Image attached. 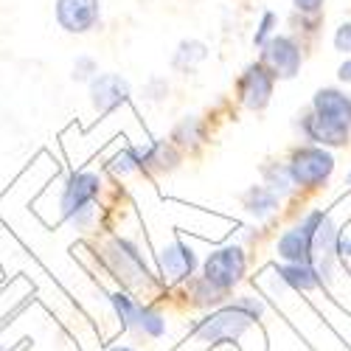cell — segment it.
<instances>
[{"label":"cell","instance_id":"obj_7","mask_svg":"<svg viewBox=\"0 0 351 351\" xmlns=\"http://www.w3.org/2000/svg\"><path fill=\"white\" fill-rule=\"evenodd\" d=\"M99 186H101L99 174H87V171L73 174L68 189H65V194H62V214L73 217L82 208H87V206H90V199L99 194Z\"/></svg>","mask_w":351,"mask_h":351},{"label":"cell","instance_id":"obj_12","mask_svg":"<svg viewBox=\"0 0 351 351\" xmlns=\"http://www.w3.org/2000/svg\"><path fill=\"white\" fill-rule=\"evenodd\" d=\"M304 132L309 141L324 143V146H343L348 143V127H340L329 119H320V115H309L304 121Z\"/></svg>","mask_w":351,"mask_h":351},{"label":"cell","instance_id":"obj_5","mask_svg":"<svg viewBox=\"0 0 351 351\" xmlns=\"http://www.w3.org/2000/svg\"><path fill=\"white\" fill-rule=\"evenodd\" d=\"M99 0H56V20L68 34H84L99 23Z\"/></svg>","mask_w":351,"mask_h":351},{"label":"cell","instance_id":"obj_4","mask_svg":"<svg viewBox=\"0 0 351 351\" xmlns=\"http://www.w3.org/2000/svg\"><path fill=\"white\" fill-rule=\"evenodd\" d=\"M273 79H292L301 68V51L287 37H273L265 43V62H261Z\"/></svg>","mask_w":351,"mask_h":351},{"label":"cell","instance_id":"obj_17","mask_svg":"<svg viewBox=\"0 0 351 351\" xmlns=\"http://www.w3.org/2000/svg\"><path fill=\"white\" fill-rule=\"evenodd\" d=\"M335 48L340 53H351V23H343L335 34Z\"/></svg>","mask_w":351,"mask_h":351},{"label":"cell","instance_id":"obj_6","mask_svg":"<svg viewBox=\"0 0 351 351\" xmlns=\"http://www.w3.org/2000/svg\"><path fill=\"white\" fill-rule=\"evenodd\" d=\"M320 214H312L304 225L287 230L278 239V256L289 265H312V233L317 225Z\"/></svg>","mask_w":351,"mask_h":351},{"label":"cell","instance_id":"obj_18","mask_svg":"<svg viewBox=\"0 0 351 351\" xmlns=\"http://www.w3.org/2000/svg\"><path fill=\"white\" fill-rule=\"evenodd\" d=\"M273 23H276V14H273V12H267V14H265V20H261L258 34H256V43H258V45H265V43H267V34H270Z\"/></svg>","mask_w":351,"mask_h":351},{"label":"cell","instance_id":"obj_24","mask_svg":"<svg viewBox=\"0 0 351 351\" xmlns=\"http://www.w3.org/2000/svg\"><path fill=\"white\" fill-rule=\"evenodd\" d=\"M348 183H351V174H348Z\"/></svg>","mask_w":351,"mask_h":351},{"label":"cell","instance_id":"obj_16","mask_svg":"<svg viewBox=\"0 0 351 351\" xmlns=\"http://www.w3.org/2000/svg\"><path fill=\"white\" fill-rule=\"evenodd\" d=\"M206 56H208L206 45L197 43V40H189V43L180 45L178 56H174V65H178V68H191L194 62H202V60H206Z\"/></svg>","mask_w":351,"mask_h":351},{"label":"cell","instance_id":"obj_23","mask_svg":"<svg viewBox=\"0 0 351 351\" xmlns=\"http://www.w3.org/2000/svg\"><path fill=\"white\" fill-rule=\"evenodd\" d=\"M0 351H6V348H3V346H0Z\"/></svg>","mask_w":351,"mask_h":351},{"label":"cell","instance_id":"obj_9","mask_svg":"<svg viewBox=\"0 0 351 351\" xmlns=\"http://www.w3.org/2000/svg\"><path fill=\"white\" fill-rule=\"evenodd\" d=\"M239 96L242 101L250 107V110H261L267 107L270 96H273V76L261 68V65H253L247 68V73L242 76L239 82Z\"/></svg>","mask_w":351,"mask_h":351},{"label":"cell","instance_id":"obj_11","mask_svg":"<svg viewBox=\"0 0 351 351\" xmlns=\"http://www.w3.org/2000/svg\"><path fill=\"white\" fill-rule=\"evenodd\" d=\"M160 267L169 281H186L194 273V253L183 242H171L160 253Z\"/></svg>","mask_w":351,"mask_h":351},{"label":"cell","instance_id":"obj_20","mask_svg":"<svg viewBox=\"0 0 351 351\" xmlns=\"http://www.w3.org/2000/svg\"><path fill=\"white\" fill-rule=\"evenodd\" d=\"M337 76H340L343 82H348V84H351V60L340 65V71H337Z\"/></svg>","mask_w":351,"mask_h":351},{"label":"cell","instance_id":"obj_15","mask_svg":"<svg viewBox=\"0 0 351 351\" xmlns=\"http://www.w3.org/2000/svg\"><path fill=\"white\" fill-rule=\"evenodd\" d=\"M135 326H138L141 332H146L149 337H160V335L166 332V320H163V317H160L155 309H143V306H138Z\"/></svg>","mask_w":351,"mask_h":351},{"label":"cell","instance_id":"obj_19","mask_svg":"<svg viewBox=\"0 0 351 351\" xmlns=\"http://www.w3.org/2000/svg\"><path fill=\"white\" fill-rule=\"evenodd\" d=\"M292 3H295V9L304 14H315L320 6H324V0H292Z\"/></svg>","mask_w":351,"mask_h":351},{"label":"cell","instance_id":"obj_21","mask_svg":"<svg viewBox=\"0 0 351 351\" xmlns=\"http://www.w3.org/2000/svg\"><path fill=\"white\" fill-rule=\"evenodd\" d=\"M340 253H346V256H351V242H343V245H340Z\"/></svg>","mask_w":351,"mask_h":351},{"label":"cell","instance_id":"obj_13","mask_svg":"<svg viewBox=\"0 0 351 351\" xmlns=\"http://www.w3.org/2000/svg\"><path fill=\"white\" fill-rule=\"evenodd\" d=\"M281 278L295 289H312V287L320 284V276L312 265H289V267L281 270Z\"/></svg>","mask_w":351,"mask_h":351},{"label":"cell","instance_id":"obj_14","mask_svg":"<svg viewBox=\"0 0 351 351\" xmlns=\"http://www.w3.org/2000/svg\"><path fill=\"white\" fill-rule=\"evenodd\" d=\"M276 206H278V197H276L273 191H267L265 186H256V189L247 191V208H250L256 217L270 214Z\"/></svg>","mask_w":351,"mask_h":351},{"label":"cell","instance_id":"obj_22","mask_svg":"<svg viewBox=\"0 0 351 351\" xmlns=\"http://www.w3.org/2000/svg\"><path fill=\"white\" fill-rule=\"evenodd\" d=\"M110 351H132V348H124V346H119V348H110Z\"/></svg>","mask_w":351,"mask_h":351},{"label":"cell","instance_id":"obj_3","mask_svg":"<svg viewBox=\"0 0 351 351\" xmlns=\"http://www.w3.org/2000/svg\"><path fill=\"white\" fill-rule=\"evenodd\" d=\"M245 276V253L242 247H222L208 256L206 261V281L214 284L217 289H230Z\"/></svg>","mask_w":351,"mask_h":351},{"label":"cell","instance_id":"obj_8","mask_svg":"<svg viewBox=\"0 0 351 351\" xmlns=\"http://www.w3.org/2000/svg\"><path fill=\"white\" fill-rule=\"evenodd\" d=\"M127 96H130V84L119 73H99L90 82V99H93V107L99 112L112 110L115 104H121Z\"/></svg>","mask_w":351,"mask_h":351},{"label":"cell","instance_id":"obj_2","mask_svg":"<svg viewBox=\"0 0 351 351\" xmlns=\"http://www.w3.org/2000/svg\"><path fill=\"white\" fill-rule=\"evenodd\" d=\"M335 169V158L329 152H324L320 146H306L298 149L289 160V180L298 183L304 189H315L324 183Z\"/></svg>","mask_w":351,"mask_h":351},{"label":"cell","instance_id":"obj_10","mask_svg":"<svg viewBox=\"0 0 351 351\" xmlns=\"http://www.w3.org/2000/svg\"><path fill=\"white\" fill-rule=\"evenodd\" d=\"M315 115L329 119L340 127H351V99L340 90H317L315 93Z\"/></svg>","mask_w":351,"mask_h":351},{"label":"cell","instance_id":"obj_1","mask_svg":"<svg viewBox=\"0 0 351 351\" xmlns=\"http://www.w3.org/2000/svg\"><path fill=\"white\" fill-rule=\"evenodd\" d=\"M261 304L253 301H239L237 306H228L219 309L217 315L206 317L202 324L197 326V337H202L206 343H222V340H237L253 320L258 317Z\"/></svg>","mask_w":351,"mask_h":351}]
</instances>
